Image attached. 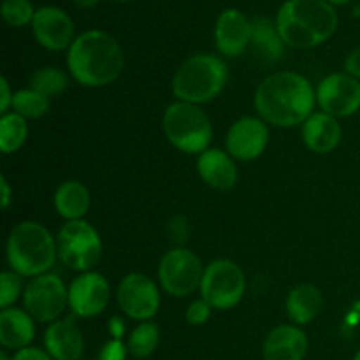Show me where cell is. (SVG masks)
<instances>
[{
  "mask_svg": "<svg viewBox=\"0 0 360 360\" xmlns=\"http://www.w3.org/2000/svg\"><path fill=\"white\" fill-rule=\"evenodd\" d=\"M257 112L269 125H301L313 115L316 94L311 83L297 72H274L259 84L253 98Z\"/></svg>",
  "mask_w": 360,
  "mask_h": 360,
  "instance_id": "6da1fadb",
  "label": "cell"
},
{
  "mask_svg": "<svg viewBox=\"0 0 360 360\" xmlns=\"http://www.w3.org/2000/svg\"><path fill=\"white\" fill-rule=\"evenodd\" d=\"M67 67L70 76L83 86H105L120 77L125 67V55L111 34L88 30L74 39L67 51Z\"/></svg>",
  "mask_w": 360,
  "mask_h": 360,
  "instance_id": "7a4b0ae2",
  "label": "cell"
},
{
  "mask_svg": "<svg viewBox=\"0 0 360 360\" xmlns=\"http://www.w3.org/2000/svg\"><path fill=\"white\" fill-rule=\"evenodd\" d=\"M274 21L285 44L308 49L329 41L338 30L340 18L336 7L327 0H287Z\"/></svg>",
  "mask_w": 360,
  "mask_h": 360,
  "instance_id": "3957f363",
  "label": "cell"
},
{
  "mask_svg": "<svg viewBox=\"0 0 360 360\" xmlns=\"http://www.w3.org/2000/svg\"><path fill=\"white\" fill-rule=\"evenodd\" d=\"M58 246L44 225L37 221H21L11 231L7 239V262L20 276H41L55 264Z\"/></svg>",
  "mask_w": 360,
  "mask_h": 360,
  "instance_id": "277c9868",
  "label": "cell"
},
{
  "mask_svg": "<svg viewBox=\"0 0 360 360\" xmlns=\"http://www.w3.org/2000/svg\"><path fill=\"white\" fill-rule=\"evenodd\" d=\"M229 79V70L220 56H190L172 77V94L181 102L206 104L221 94Z\"/></svg>",
  "mask_w": 360,
  "mask_h": 360,
  "instance_id": "5b68a950",
  "label": "cell"
},
{
  "mask_svg": "<svg viewBox=\"0 0 360 360\" xmlns=\"http://www.w3.org/2000/svg\"><path fill=\"white\" fill-rule=\"evenodd\" d=\"M162 127L169 143L183 153L200 155L210 150L213 127L197 104L181 101L171 104L165 109Z\"/></svg>",
  "mask_w": 360,
  "mask_h": 360,
  "instance_id": "8992f818",
  "label": "cell"
},
{
  "mask_svg": "<svg viewBox=\"0 0 360 360\" xmlns=\"http://www.w3.org/2000/svg\"><path fill=\"white\" fill-rule=\"evenodd\" d=\"M58 257L67 267L81 273H88L97 266L102 255V241L94 225L84 220H70L60 229Z\"/></svg>",
  "mask_w": 360,
  "mask_h": 360,
  "instance_id": "52a82bcc",
  "label": "cell"
},
{
  "mask_svg": "<svg viewBox=\"0 0 360 360\" xmlns=\"http://www.w3.org/2000/svg\"><path fill=\"white\" fill-rule=\"evenodd\" d=\"M246 290V278L241 267L227 259L213 260L204 269L200 294L214 309H232L239 304Z\"/></svg>",
  "mask_w": 360,
  "mask_h": 360,
  "instance_id": "ba28073f",
  "label": "cell"
},
{
  "mask_svg": "<svg viewBox=\"0 0 360 360\" xmlns=\"http://www.w3.org/2000/svg\"><path fill=\"white\" fill-rule=\"evenodd\" d=\"M23 304L35 322L53 323L69 306V288L56 274H41L25 287Z\"/></svg>",
  "mask_w": 360,
  "mask_h": 360,
  "instance_id": "9c48e42d",
  "label": "cell"
},
{
  "mask_svg": "<svg viewBox=\"0 0 360 360\" xmlns=\"http://www.w3.org/2000/svg\"><path fill=\"white\" fill-rule=\"evenodd\" d=\"M204 269L200 259L186 248H174L165 253L158 266L162 288L174 297L193 294L202 283Z\"/></svg>",
  "mask_w": 360,
  "mask_h": 360,
  "instance_id": "30bf717a",
  "label": "cell"
},
{
  "mask_svg": "<svg viewBox=\"0 0 360 360\" xmlns=\"http://www.w3.org/2000/svg\"><path fill=\"white\" fill-rule=\"evenodd\" d=\"M116 299L129 319L148 322L160 308V292L151 278L139 273H130L120 281Z\"/></svg>",
  "mask_w": 360,
  "mask_h": 360,
  "instance_id": "8fae6325",
  "label": "cell"
},
{
  "mask_svg": "<svg viewBox=\"0 0 360 360\" xmlns=\"http://www.w3.org/2000/svg\"><path fill=\"white\" fill-rule=\"evenodd\" d=\"M316 102L334 118H348L360 109V81L347 72L323 77L316 88Z\"/></svg>",
  "mask_w": 360,
  "mask_h": 360,
  "instance_id": "7c38bea8",
  "label": "cell"
},
{
  "mask_svg": "<svg viewBox=\"0 0 360 360\" xmlns=\"http://www.w3.org/2000/svg\"><path fill=\"white\" fill-rule=\"evenodd\" d=\"M111 288L108 280L98 273L79 274L69 287V308L79 319L97 316L108 308Z\"/></svg>",
  "mask_w": 360,
  "mask_h": 360,
  "instance_id": "4fadbf2b",
  "label": "cell"
},
{
  "mask_svg": "<svg viewBox=\"0 0 360 360\" xmlns=\"http://www.w3.org/2000/svg\"><path fill=\"white\" fill-rule=\"evenodd\" d=\"M269 143L266 122L255 116H243L229 129L225 148L232 158L250 162L259 158Z\"/></svg>",
  "mask_w": 360,
  "mask_h": 360,
  "instance_id": "5bb4252c",
  "label": "cell"
},
{
  "mask_svg": "<svg viewBox=\"0 0 360 360\" xmlns=\"http://www.w3.org/2000/svg\"><path fill=\"white\" fill-rule=\"evenodd\" d=\"M34 37L49 51H63L74 42V23L69 14L56 6H42L32 21Z\"/></svg>",
  "mask_w": 360,
  "mask_h": 360,
  "instance_id": "9a60e30c",
  "label": "cell"
},
{
  "mask_svg": "<svg viewBox=\"0 0 360 360\" xmlns=\"http://www.w3.org/2000/svg\"><path fill=\"white\" fill-rule=\"evenodd\" d=\"M252 41V20L239 9H225L214 27V42L221 55L234 58L243 55Z\"/></svg>",
  "mask_w": 360,
  "mask_h": 360,
  "instance_id": "2e32d148",
  "label": "cell"
},
{
  "mask_svg": "<svg viewBox=\"0 0 360 360\" xmlns=\"http://www.w3.org/2000/svg\"><path fill=\"white\" fill-rule=\"evenodd\" d=\"M44 347L55 360H81L84 340L74 316L49 323L44 334Z\"/></svg>",
  "mask_w": 360,
  "mask_h": 360,
  "instance_id": "e0dca14e",
  "label": "cell"
},
{
  "mask_svg": "<svg viewBox=\"0 0 360 360\" xmlns=\"http://www.w3.org/2000/svg\"><path fill=\"white\" fill-rule=\"evenodd\" d=\"M264 360H302L308 354V338L297 326H280L264 341Z\"/></svg>",
  "mask_w": 360,
  "mask_h": 360,
  "instance_id": "ac0fdd59",
  "label": "cell"
},
{
  "mask_svg": "<svg viewBox=\"0 0 360 360\" xmlns=\"http://www.w3.org/2000/svg\"><path fill=\"white\" fill-rule=\"evenodd\" d=\"M302 141L313 153H330L341 141V127L338 118L327 112H313L302 123Z\"/></svg>",
  "mask_w": 360,
  "mask_h": 360,
  "instance_id": "d6986e66",
  "label": "cell"
},
{
  "mask_svg": "<svg viewBox=\"0 0 360 360\" xmlns=\"http://www.w3.org/2000/svg\"><path fill=\"white\" fill-rule=\"evenodd\" d=\"M199 176L217 190H229L238 181V167L229 153L218 148H210L197 160Z\"/></svg>",
  "mask_w": 360,
  "mask_h": 360,
  "instance_id": "ffe728a7",
  "label": "cell"
},
{
  "mask_svg": "<svg viewBox=\"0 0 360 360\" xmlns=\"http://www.w3.org/2000/svg\"><path fill=\"white\" fill-rule=\"evenodd\" d=\"M34 319L25 309L7 308L0 313V345L9 350H23L34 341Z\"/></svg>",
  "mask_w": 360,
  "mask_h": 360,
  "instance_id": "44dd1931",
  "label": "cell"
},
{
  "mask_svg": "<svg viewBox=\"0 0 360 360\" xmlns=\"http://www.w3.org/2000/svg\"><path fill=\"white\" fill-rule=\"evenodd\" d=\"M250 46L262 62L276 63L285 55V41L278 32L276 21L264 16H255L252 20V41Z\"/></svg>",
  "mask_w": 360,
  "mask_h": 360,
  "instance_id": "7402d4cb",
  "label": "cell"
},
{
  "mask_svg": "<svg viewBox=\"0 0 360 360\" xmlns=\"http://www.w3.org/2000/svg\"><path fill=\"white\" fill-rule=\"evenodd\" d=\"M323 306L322 292L315 285H299L288 294L287 297V313L288 319L297 326H306L319 316Z\"/></svg>",
  "mask_w": 360,
  "mask_h": 360,
  "instance_id": "603a6c76",
  "label": "cell"
},
{
  "mask_svg": "<svg viewBox=\"0 0 360 360\" xmlns=\"http://www.w3.org/2000/svg\"><path fill=\"white\" fill-rule=\"evenodd\" d=\"M55 210L67 221L81 220L90 210V192L79 181H63L55 192Z\"/></svg>",
  "mask_w": 360,
  "mask_h": 360,
  "instance_id": "cb8c5ba5",
  "label": "cell"
},
{
  "mask_svg": "<svg viewBox=\"0 0 360 360\" xmlns=\"http://www.w3.org/2000/svg\"><path fill=\"white\" fill-rule=\"evenodd\" d=\"M28 136L27 120L18 112H7L0 118V150L4 153H14L25 144Z\"/></svg>",
  "mask_w": 360,
  "mask_h": 360,
  "instance_id": "d4e9b609",
  "label": "cell"
},
{
  "mask_svg": "<svg viewBox=\"0 0 360 360\" xmlns=\"http://www.w3.org/2000/svg\"><path fill=\"white\" fill-rule=\"evenodd\" d=\"M158 340H160V330L153 322H141L136 329L130 333L127 348L129 354L136 359H146L157 350Z\"/></svg>",
  "mask_w": 360,
  "mask_h": 360,
  "instance_id": "484cf974",
  "label": "cell"
},
{
  "mask_svg": "<svg viewBox=\"0 0 360 360\" xmlns=\"http://www.w3.org/2000/svg\"><path fill=\"white\" fill-rule=\"evenodd\" d=\"M13 109L25 120L41 118L49 111V97L32 88L18 90L13 97Z\"/></svg>",
  "mask_w": 360,
  "mask_h": 360,
  "instance_id": "4316f807",
  "label": "cell"
},
{
  "mask_svg": "<svg viewBox=\"0 0 360 360\" xmlns=\"http://www.w3.org/2000/svg\"><path fill=\"white\" fill-rule=\"evenodd\" d=\"M69 86V77L63 70L55 69V67H44L32 74L30 77V88L39 91V94L46 95V97H56L65 88Z\"/></svg>",
  "mask_w": 360,
  "mask_h": 360,
  "instance_id": "83f0119b",
  "label": "cell"
},
{
  "mask_svg": "<svg viewBox=\"0 0 360 360\" xmlns=\"http://www.w3.org/2000/svg\"><path fill=\"white\" fill-rule=\"evenodd\" d=\"M35 11L37 9H34L30 0H4L2 6H0L4 23L16 28L32 23Z\"/></svg>",
  "mask_w": 360,
  "mask_h": 360,
  "instance_id": "f1b7e54d",
  "label": "cell"
},
{
  "mask_svg": "<svg viewBox=\"0 0 360 360\" xmlns=\"http://www.w3.org/2000/svg\"><path fill=\"white\" fill-rule=\"evenodd\" d=\"M21 294L20 274L14 271H4L0 274V306L7 309Z\"/></svg>",
  "mask_w": 360,
  "mask_h": 360,
  "instance_id": "f546056e",
  "label": "cell"
},
{
  "mask_svg": "<svg viewBox=\"0 0 360 360\" xmlns=\"http://www.w3.org/2000/svg\"><path fill=\"white\" fill-rule=\"evenodd\" d=\"M211 316V304L204 299L193 301L186 309V322L190 326H204Z\"/></svg>",
  "mask_w": 360,
  "mask_h": 360,
  "instance_id": "4dcf8cb0",
  "label": "cell"
},
{
  "mask_svg": "<svg viewBox=\"0 0 360 360\" xmlns=\"http://www.w3.org/2000/svg\"><path fill=\"white\" fill-rule=\"evenodd\" d=\"M127 352L129 348L122 340H111L98 352V360H125Z\"/></svg>",
  "mask_w": 360,
  "mask_h": 360,
  "instance_id": "1f68e13d",
  "label": "cell"
},
{
  "mask_svg": "<svg viewBox=\"0 0 360 360\" xmlns=\"http://www.w3.org/2000/svg\"><path fill=\"white\" fill-rule=\"evenodd\" d=\"M13 360H55L48 352L41 350V348L27 347L23 350H18Z\"/></svg>",
  "mask_w": 360,
  "mask_h": 360,
  "instance_id": "d6a6232c",
  "label": "cell"
},
{
  "mask_svg": "<svg viewBox=\"0 0 360 360\" xmlns=\"http://www.w3.org/2000/svg\"><path fill=\"white\" fill-rule=\"evenodd\" d=\"M345 70H347V74H350V76H354L355 79L360 81V48L352 51L347 56V60H345Z\"/></svg>",
  "mask_w": 360,
  "mask_h": 360,
  "instance_id": "836d02e7",
  "label": "cell"
},
{
  "mask_svg": "<svg viewBox=\"0 0 360 360\" xmlns=\"http://www.w3.org/2000/svg\"><path fill=\"white\" fill-rule=\"evenodd\" d=\"M0 90H2V97H0V112H2V115H7V109L13 105L14 94H11L9 83H7L6 77H0Z\"/></svg>",
  "mask_w": 360,
  "mask_h": 360,
  "instance_id": "e575fe53",
  "label": "cell"
},
{
  "mask_svg": "<svg viewBox=\"0 0 360 360\" xmlns=\"http://www.w3.org/2000/svg\"><path fill=\"white\" fill-rule=\"evenodd\" d=\"M109 333H111L112 340H122L123 334H125V322L120 316H112L109 320Z\"/></svg>",
  "mask_w": 360,
  "mask_h": 360,
  "instance_id": "d590c367",
  "label": "cell"
},
{
  "mask_svg": "<svg viewBox=\"0 0 360 360\" xmlns=\"http://www.w3.org/2000/svg\"><path fill=\"white\" fill-rule=\"evenodd\" d=\"M0 186H2V210H7L11 204V188H9V183H7L6 176L0 178Z\"/></svg>",
  "mask_w": 360,
  "mask_h": 360,
  "instance_id": "8d00e7d4",
  "label": "cell"
},
{
  "mask_svg": "<svg viewBox=\"0 0 360 360\" xmlns=\"http://www.w3.org/2000/svg\"><path fill=\"white\" fill-rule=\"evenodd\" d=\"M98 2H101V0H74V4H76L77 7H81V9H94Z\"/></svg>",
  "mask_w": 360,
  "mask_h": 360,
  "instance_id": "74e56055",
  "label": "cell"
},
{
  "mask_svg": "<svg viewBox=\"0 0 360 360\" xmlns=\"http://www.w3.org/2000/svg\"><path fill=\"white\" fill-rule=\"evenodd\" d=\"M329 4H333V6H345V4H348L350 0H327Z\"/></svg>",
  "mask_w": 360,
  "mask_h": 360,
  "instance_id": "f35d334b",
  "label": "cell"
},
{
  "mask_svg": "<svg viewBox=\"0 0 360 360\" xmlns=\"http://www.w3.org/2000/svg\"><path fill=\"white\" fill-rule=\"evenodd\" d=\"M0 360H9V359H7L6 352H0Z\"/></svg>",
  "mask_w": 360,
  "mask_h": 360,
  "instance_id": "ab89813d",
  "label": "cell"
},
{
  "mask_svg": "<svg viewBox=\"0 0 360 360\" xmlns=\"http://www.w3.org/2000/svg\"><path fill=\"white\" fill-rule=\"evenodd\" d=\"M354 360H360V350L357 352V355H355V357H354Z\"/></svg>",
  "mask_w": 360,
  "mask_h": 360,
  "instance_id": "60d3db41",
  "label": "cell"
},
{
  "mask_svg": "<svg viewBox=\"0 0 360 360\" xmlns=\"http://www.w3.org/2000/svg\"><path fill=\"white\" fill-rule=\"evenodd\" d=\"M115 2H129V0H115Z\"/></svg>",
  "mask_w": 360,
  "mask_h": 360,
  "instance_id": "b9f144b4",
  "label": "cell"
}]
</instances>
